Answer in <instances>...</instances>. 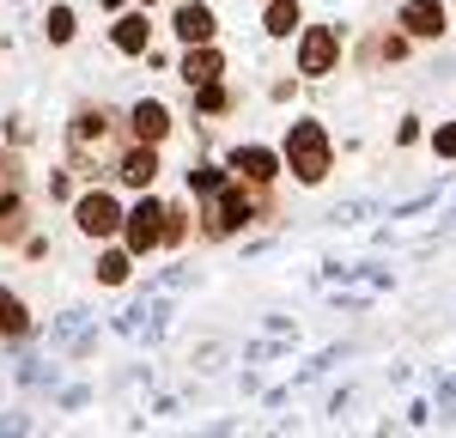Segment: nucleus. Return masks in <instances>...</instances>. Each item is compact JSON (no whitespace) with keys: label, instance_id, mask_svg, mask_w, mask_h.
Wrapping results in <instances>:
<instances>
[{"label":"nucleus","instance_id":"20e7f679","mask_svg":"<svg viewBox=\"0 0 456 438\" xmlns=\"http://www.w3.org/2000/svg\"><path fill=\"white\" fill-rule=\"evenodd\" d=\"M335 55H341V36L329 31V25H311L305 43H298V73H329Z\"/></svg>","mask_w":456,"mask_h":438},{"label":"nucleus","instance_id":"f8f14e48","mask_svg":"<svg viewBox=\"0 0 456 438\" xmlns=\"http://www.w3.org/2000/svg\"><path fill=\"white\" fill-rule=\"evenodd\" d=\"M219 73H225V61L213 55L208 43H189V55H183V79H189V85H208V79H219Z\"/></svg>","mask_w":456,"mask_h":438},{"label":"nucleus","instance_id":"ddd939ff","mask_svg":"<svg viewBox=\"0 0 456 438\" xmlns=\"http://www.w3.org/2000/svg\"><path fill=\"white\" fill-rule=\"evenodd\" d=\"M146 36H152V25H146L141 12H122L116 19V49L122 55H146Z\"/></svg>","mask_w":456,"mask_h":438},{"label":"nucleus","instance_id":"412c9836","mask_svg":"<svg viewBox=\"0 0 456 438\" xmlns=\"http://www.w3.org/2000/svg\"><path fill=\"white\" fill-rule=\"evenodd\" d=\"M189 238V214L183 207H165V244H183Z\"/></svg>","mask_w":456,"mask_h":438},{"label":"nucleus","instance_id":"0eeeda50","mask_svg":"<svg viewBox=\"0 0 456 438\" xmlns=\"http://www.w3.org/2000/svg\"><path fill=\"white\" fill-rule=\"evenodd\" d=\"M232 171H238L244 182H256V189H262V182H274L281 158H274L268 146H238V152H232Z\"/></svg>","mask_w":456,"mask_h":438},{"label":"nucleus","instance_id":"1a4fd4ad","mask_svg":"<svg viewBox=\"0 0 456 438\" xmlns=\"http://www.w3.org/2000/svg\"><path fill=\"white\" fill-rule=\"evenodd\" d=\"M213 31H219V25H213V12L201 0L176 6V36H183V43H213Z\"/></svg>","mask_w":456,"mask_h":438},{"label":"nucleus","instance_id":"f3484780","mask_svg":"<svg viewBox=\"0 0 456 438\" xmlns=\"http://www.w3.org/2000/svg\"><path fill=\"white\" fill-rule=\"evenodd\" d=\"M189 189H195V195H219V189H225V171H219V165H201V171H189Z\"/></svg>","mask_w":456,"mask_h":438},{"label":"nucleus","instance_id":"2eb2a0df","mask_svg":"<svg viewBox=\"0 0 456 438\" xmlns=\"http://www.w3.org/2000/svg\"><path fill=\"white\" fill-rule=\"evenodd\" d=\"M19 158L12 152H0V207H19Z\"/></svg>","mask_w":456,"mask_h":438},{"label":"nucleus","instance_id":"f257e3e1","mask_svg":"<svg viewBox=\"0 0 456 438\" xmlns=\"http://www.w3.org/2000/svg\"><path fill=\"white\" fill-rule=\"evenodd\" d=\"M286 165L298 171V182L329 177V134H322V122H292V134H286Z\"/></svg>","mask_w":456,"mask_h":438},{"label":"nucleus","instance_id":"f03ea898","mask_svg":"<svg viewBox=\"0 0 456 438\" xmlns=\"http://www.w3.org/2000/svg\"><path fill=\"white\" fill-rule=\"evenodd\" d=\"M208 201H213V214H208V231H213V238H225V231H238V225H249V219H256V195L244 189V177L225 182L219 195H208Z\"/></svg>","mask_w":456,"mask_h":438},{"label":"nucleus","instance_id":"423d86ee","mask_svg":"<svg viewBox=\"0 0 456 438\" xmlns=\"http://www.w3.org/2000/svg\"><path fill=\"white\" fill-rule=\"evenodd\" d=\"M104 141H110V116L104 110H79L73 116V152L92 158V152H104Z\"/></svg>","mask_w":456,"mask_h":438},{"label":"nucleus","instance_id":"39448f33","mask_svg":"<svg viewBox=\"0 0 456 438\" xmlns=\"http://www.w3.org/2000/svg\"><path fill=\"white\" fill-rule=\"evenodd\" d=\"M79 231L86 238H110V231H122V207H116V195H86L79 201Z\"/></svg>","mask_w":456,"mask_h":438},{"label":"nucleus","instance_id":"9b49d317","mask_svg":"<svg viewBox=\"0 0 456 438\" xmlns=\"http://www.w3.org/2000/svg\"><path fill=\"white\" fill-rule=\"evenodd\" d=\"M116 177L122 182H134V189H146V182L159 177V158H152V146H128V152H122V165H116Z\"/></svg>","mask_w":456,"mask_h":438},{"label":"nucleus","instance_id":"4468645a","mask_svg":"<svg viewBox=\"0 0 456 438\" xmlns=\"http://www.w3.org/2000/svg\"><path fill=\"white\" fill-rule=\"evenodd\" d=\"M31 328V317H25V304L12 298V292H0V335L12 341V335H25Z\"/></svg>","mask_w":456,"mask_h":438},{"label":"nucleus","instance_id":"a211bd4d","mask_svg":"<svg viewBox=\"0 0 456 438\" xmlns=\"http://www.w3.org/2000/svg\"><path fill=\"white\" fill-rule=\"evenodd\" d=\"M98 280H104V287H122V280H128V256L110 250L104 262H98Z\"/></svg>","mask_w":456,"mask_h":438},{"label":"nucleus","instance_id":"4be33fe9","mask_svg":"<svg viewBox=\"0 0 456 438\" xmlns=\"http://www.w3.org/2000/svg\"><path fill=\"white\" fill-rule=\"evenodd\" d=\"M49 36H55V43H68V36H73V12H68V6L49 12Z\"/></svg>","mask_w":456,"mask_h":438},{"label":"nucleus","instance_id":"393cba45","mask_svg":"<svg viewBox=\"0 0 456 438\" xmlns=\"http://www.w3.org/2000/svg\"><path fill=\"white\" fill-rule=\"evenodd\" d=\"M146 6H152V0H146Z\"/></svg>","mask_w":456,"mask_h":438},{"label":"nucleus","instance_id":"aec40b11","mask_svg":"<svg viewBox=\"0 0 456 438\" xmlns=\"http://www.w3.org/2000/svg\"><path fill=\"white\" fill-rule=\"evenodd\" d=\"M25 238V207H0V244H19Z\"/></svg>","mask_w":456,"mask_h":438},{"label":"nucleus","instance_id":"dca6fc26","mask_svg":"<svg viewBox=\"0 0 456 438\" xmlns=\"http://www.w3.org/2000/svg\"><path fill=\"white\" fill-rule=\"evenodd\" d=\"M292 25H298V0H268V31L292 36Z\"/></svg>","mask_w":456,"mask_h":438},{"label":"nucleus","instance_id":"7ed1b4c3","mask_svg":"<svg viewBox=\"0 0 456 438\" xmlns=\"http://www.w3.org/2000/svg\"><path fill=\"white\" fill-rule=\"evenodd\" d=\"M122 231H128V250L134 256L159 250V244H165V207H159V201H141L134 214H122Z\"/></svg>","mask_w":456,"mask_h":438},{"label":"nucleus","instance_id":"9d476101","mask_svg":"<svg viewBox=\"0 0 456 438\" xmlns=\"http://www.w3.org/2000/svg\"><path fill=\"white\" fill-rule=\"evenodd\" d=\"M128 122H134V141H146V146H159L165 134H171V116H165V104H152V98H146V104H134V116H128Z\"/></svg>","mask_w":456,"mask_h":438},{"label":"nucleus","instance_id":"6ab92c4d","mask_svg":"<svg viewBox=\"0 0 456 438\" xmlns=\"http://www.w3.org/2000/svg\"><path fill=\"white\" fill-rule=\"evenodd\" d=\"M195 92H201V110H208V116H219V110H232V92H225L219 79H208V85H195Z\"/></svg>","mask_w":456,"mask_h":438},{"label":"nucleus","instance_id":"6e6552de","mask_svg":"<svg viewBox=\"0 0 456 438\" xmlns=\"http://www.w3.org/2000/svg\"><path fill=\"white\" fill-rule=\"evenodd\" d=\"M402 25H408V36H444L451 19H444L438 0H408V6H402Z\"/></svg>","mask_w":456,"mask_h":438},{"label":"nucleus","instance_id":"b1692460","mask_svg":"<svg viewBox=\"0 0 456 438\" xmlns=\"http://www.w3.org/2000/svg\"><path fill=\"white\" fill-rule=\"evenodd\" d=\"M104 6H122V0H104Z\"/></svg>","mask_w":456,"mask_h":438},{"label":"nucleus","instance_id":"5701e85b","mask_svg":"<svg viewBox=\"0 0 456 438\" xmlns=\"http://www.w3.org/2000/svg\"><path fill=\"white\" fill-rule=\"evenodd\" d=\"M432 146H438L444 158H456V122H451V128H438V141H432Z\"/></svg>","mask_w":456,"mask_h":438}]
</instances>
